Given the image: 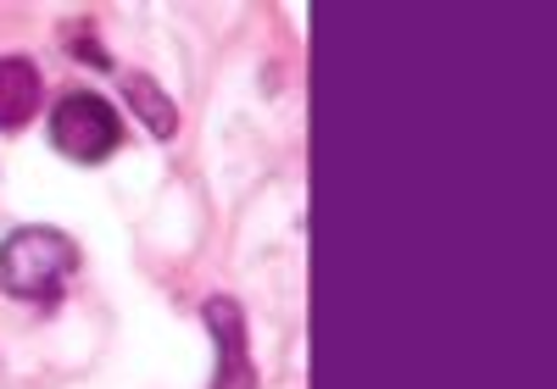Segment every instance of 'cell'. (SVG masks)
I'll return each mask as SVG.
<instances>
[{"label": "cell", "instance_id": "1", "mask_svg": "<svg viewBox=\"0 0 557 389\" xmlns=\"http://www.w3.org/2000/svg\"><path fill=\"white\" fill-rule=\"evenodd\" d=\"M78 273V239L62 228H12L0 239V296L23 306H57Z\"/></svg>", "mask_w": 557, "mask_h": 389}, {"label": "cell", "instance_id": "5", "mask_svg": "<svg viewBox=\"0 0 557 389\" xmlns=\"http://www.w3.org/2000/svg\"><path fill=\"white\" fill-rule=\"evenodd\" d=\"M117 89H123V106L134 112V123H146L151 139H173L178 134V106L168 101V89L151 73H117Z\"/></svg>", "mask_w": 557, "mask_h": 389}, {"label": "cell", "instance_id": "4", "mask_svg": "<svg viewBox=\"0 0 557 389\" xmlns=\"http://www.w3.org/2000/svg\"><path fill=\"white\" fill-rule=\"evenodd\" d=\"M39 101H45V78L34 57H0V134L28 128Z\"/></svg>", "mask_w": 557, "mask_h": 389}, {"label": "cell", "instance_id": "3", "mask_svg": "<svg viewBox=\"0 0 557 389\" xmlns=\"http://www.w3.org/2000/svg\"><path fill=\"white\" fill-rule=\"evenodd\" d=\"M201 323L218 346L212 389H257V362L246 351V306L235 296H212V301H201Z\"/></svg>", "mask_w": 557, "mask_h": 389}, {"label": "cell", "instance_id": "2", "mask_svg": "<svg viewBox=\"0 0 557 389\" xmlns=\"http://www.w3.org/2000/svg\"><path fill=\"white\" fill-rule=\"evenodd\" d=\"M51 145L78 167H101L123 145V112L96 89H67L51 106Z\"/></svg>", "mask_w": 557, "mask_h": 389}, {"label": "cell", "instance_id": "6", "mask_svg": "<svg viewBox=\"0 0 557 389\" xmlns=\"http://www.w3.org/2000/svg\"><path fill=\"white\" fill-rule=\"evenodd\" d=\"M62 45H67V57H78V62H89V67H101V73H112V57L101 51V39H96V23L89 17H67L62 23Z\"/></svg>", "mask_w": 557, "mask_h": 389}]
</instances>
